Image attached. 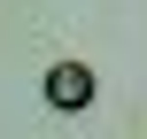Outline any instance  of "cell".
Here are the masks:
<instances>
[{"mask_svg":"<svg viewBox=\"0 0 147 139\" xmlns=\"http://www.w3.org/2000/svg\"><path fill=\"white\" fill-rule=\"evenodd\" d=\"M47 101H54V108H85V101H93V70H85V62H54V70H47Z\"/></svg>","mask_w":147,"mask_h":139,"instance_id":"1","label":"cell"}]
</instances>
